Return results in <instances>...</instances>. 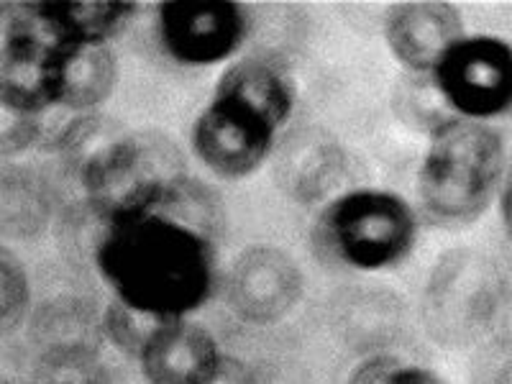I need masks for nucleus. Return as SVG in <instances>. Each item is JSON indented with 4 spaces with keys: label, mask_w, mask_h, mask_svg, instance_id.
<instances>
[{
    "label": "nucleus",
    "mask_w": 512,
    "mask_h": 384,
    "mask_svg": "<svg viewBox=\"0 0 512 384\" xmlns=\"http://www.w3.org/2000/svg\"><path fill=\"white\" fill-rule=\"evenodd\" d=\"M62 47L49 39L29 6L0 41V100L16 111L47 116L57 108Z\"/></svg>",
    "instance_id": "9d476101"
},
{
    "label": "nucleus",
    "mask_w": 512,
    "mask_h": 384,
    "mask_svg": "<svg viewBox=\"0 0 512 384\" xmlns=\"http://www.w3.org/2000/svg\"><path fill=\"white\" fill-rule=\"evenodd\" d=\"M274 180L295 203H328L346 177V152L323 128H300L274 144Z\"/></svg>",
    "instance_id": "f8f14e48"
},
{
    "label": "nucleus",
    "mask_w": 512,
    "mask_h": 384,
    "mask_svg": "<svg viewBox=\"0 0 512 384\" xmlns=\"http://www.w3.org/2000/svg\"><path fill=\"white\" fill-rule=\"evenodd\" d=\"M164 320L167 318L136 310L113 297L111 303L105 305L100 328H103V338H108L121 354L131 356V359H139L144 346L149 344V338L154 336V331L162 326Z\"/></svg>",
    "instance_id": "a211bd4d"
},
{
    "label": "nucleus",
    "mask_w": 512,
    "mask_h": 384,
    "mask_svg": "<svg viewBox=\"0 0 512 384\" xmlns=\"http://www.w3.org/2000/svg\"><path fill=\"white\" fill-rule=\"evenodd\" d=\"M438 93L454 116L495 121L512 105V49L505 39L466 34L433 70Z\"/></svg>",
    "instance_id": "423d86ee"
},
{
    "label": "nucleus",
    "mask_w": 512,
    "mask_h": 384,
    "mask_svg": "<svg viewBox=\"0 0 512 384\" xmlns=\"http://www.w3.org/2000/svg\"><path fill=\"white\" fill-rule=\"evenodd\" d=\"M382 384H448L441 374L431 372L425 367H415V364H402L397 361L390 374L384 377Z\"/></svg>",
    "instance_id": "4be33fe9"
},
{
    "label": "nucleus",
    "mask_w": 512,
    "mask_h": 384,
    "mask_svg": "<svg viewBox=\"0 0 512 384\" xmlns=\"http://www.w3.org/2000/svg\"><path fill=\"white\" fill-rule=\"evenodd\" d=\"M164 52L185 67L233 59L249 36V16L233 0H167L157 11Z\"/></svg>",
    "instance_id": "6e6552de"
},
{
    "label": "nucleus",
    "mask_w": 512,
    "mask_h": 384,
    "mask_svg": "<svg viewBox=\"0 0 512 384\" xmlns=\"http://www.w3.org/2000/svg\"><path fill=\"white\" fill-rule=\"evenodd\" d=\"M384 41L413 75H433L443 54L464 39V18L448 0H405L384 13Z\"/></svg>",
    "instance_id": "9b49d317"
},
{
    "label": "nucleus",
    "mask_w": 512,
    "mask_h": 384,
    "mask_svg": "<svg viewBox=\"0 0 512 384\" xmlns=\"http://www.w3.org/2000/svg\"><path fill=\"white\" fill-rule=\"evenodd\" d=\"M315 249L359 272H382L405 262L418 241V213L390 190L338 192L315 218Z\"/></svg>",
    "instance_id": "20e7f679"
},
{
    "label": "nucleus",
    "mask_w": 512,
    "mask_h": 384,
    "mask_svg": "<svg viewBox=\"0 0 512 384\" xmlns=\"http://www.w3.org/2000/svg\"><path fill=\"white\" fill-rule=\"evenodd\" d=\"M29 8L59 47H100L126 29L139 6L131 0H44Z\"/></svg>",
    "instance_id": "4468645a"
},
{
    "label": "nucleus",
    "mask_w": 512,
    "mask_h": 384,
    "mask_svg": "<svg viewBox=\"0 0 512 384\" xmlns=\"http://www.w3.org/2000/svg\"><path fill=\"white\" fill-rule=\"evenodd\" d=\"M392 111L397 121L410 131H418L425 139H431L443 126L454 121V111L448 108L443 95L438 93L431 75H413L405 72L392 88Z\"/></svg>",
    "instance_id": "f3484780"
},
{
    "label": "nucleus",
    "mask_w": 512,
    "mask_h": 384,
    "mask_svg": "<svg viewBox=\"0 0 512 384\" xmlns=\"http://www.w3.org/2000/svg\"><path fill=\"white\" fill-rule=\"evenodd\" d=\"M305 277L295 256L254 244L233 256L226 274V303L249 326H274L300 305Z\"/></svg>",
    "instance_id": "1a4fd4ad"
},
{
    "label": "nucleus",
    "mask_w": 512,
    "mask_h": 384,
    "mask_svg": "<svg viewBox=\"0 0 512 384\" xmlns=\"http://www.w3.org/2000/svg\"><path fill=\"white\" fill-rule=\"evenodd\" d=\"M221 356L208 328L190 318H167L136 361L149 384H205Z\"/></svg>",
    "instance_id": "ddd939ff"
},
{
    "label": "nucleus",
    "mask_w": 512,
    "mask_h": 384,
    "mask_svg": "<svg viewBox=\"0 0 512 384\" xmlns=\"http://www.w3.org/2000/svg\"><path fill=\"white\" fill-rule=\"evenodd\" d=\"M507 282L500 264L477 249L443 254L428 274L420 303L425 333L446 349L482 341L500 318Z\"/></svg>",
    "instance_id": "39448f33"
},
{
    "label": "nucleus",
    "mask_w": 512,
    "mask_h": 384,
    "mask_svg": "<svg viewBox=\"0 0 512 384\" xmlns=\"http://www.w3.org/2000/svg\"><path fill=\"white\" fill-rule=\"evenodd\" d=\"M507 182V139L495 123L454 118L428 139L418 169V205L438 228L477 223Z\"/></svg>",
    "instance_id": "f03ea898"
},
{
    "label": "nucleus",
    "mask_w": 512,
    "mask_h": 384,
    "mask_svg": "<svg viewBox=\"0 0 512 384\" xmlns=\"http://www.w3.org/2000/svg\"><path fill=\"white\" fill-rule=\"evenodd\" d=\"M82 190L95 216L108 223L159 213L182 182L177 146L159 134H116L82 159Z\"/></svg>",
    "instance_id": "7ed1b4c3"
},
{
    "label": "nucleus",
    "mask_w": 512,
    "mask_h": 384,
    "mask_svg": "<svg viewBox=\"0 0 512 384\" xmlns=\"http://www.w3.org/2000/svg\"><path fill=\"white\" fill-rule=\"evenodd\" d=\"M213 93L241 100L256 113L269 118L280 131L292 118L297 103L295 80H292L290 70L264 54H254V57L236 59L228 64Z\"/></svg>",
    "instance_id": "2eb2a0df"
},
{
    "label": "nucleus",
    "mask_w": 512,
    "mask_h": 384,
    "mask_svg": "<svg viewBox=\"0 0 512 384\" xmlns=\"http://www.w3.org/2000/svg\"><path fill=\"white\" fill-rule=\"evenodd\" d=\"M118 57L111 44L62 47L59 59L57 108L70 113H95L118 85Z\"/></svg>",
    "instance_id": "dca6fc26"
},
{
    "label": "nucleus",
    "mask_w": 512,
    "mask_h": 384,
    "mask_svg": "<svg viewBox=\"0 0 512 384\" xmlns=\"http://www.w3.org/2000/svg\"><path fill=\"white\" fill-rule=\"evenodd\" d=\"M44 139V116L16 111L0 100V159H13Z\"/></svg>",
    "instance_id": "aec40b11"
},
{
    "label": "nucleus",
    "mask_w": 512,
    "mask_h": 384,
    "mask_svg": "<svg viewBox=\"0 0 512 384\" xmlns=\"http://www.w3.org/2000/svg\"><path fill=\"white\" fill-rule=\"evenodd\" d=\"M280 128L241 100L213 93L190 131L192 154L221 180H246L269 162Z\"/></svg>",
    "instance_id": "0eeeda50"
},
{
    "label": "nucleus",
    "mask_w": 512,
    "mask_h": 384,
    "mask_svg": "<svg viewBox=\"0 0 512 384\" xmlns=\"http://www.w3.org/2000/svg\"><path fill=\"white\" fill-rule=\"evenodd\" d=\"M31 305V282L24 262L0 246V331L16 328Z\"/></svg>",
    "instance_id": "6ab92c4d"
},
{
    "label": "nucleus",
    "mask_w": 512,
    "mask_h": 384,
    "mask_svg": "<svg viewBox=\"0 0 512 384\" xmlns=\"http://www.w3.org/2000/svg\"><path fill=\"white\" fill-rule=\"evenodd\" d=\"M95 262L116 300L159 318H187L216 285L210 241L167 213L108 223Z\"/></svg>",
    "instance_id": "f257e3e1"
},
{
    "label": "nucleus",
    "mask_w": 512,
    "mask_h": 384,
    "mask_svg": "<svg viewBox=\"0 0 512 384\" xmlns=\"http://www.w3.org/2000/svg\"><path fill=\"white\" fill-rule=\"evenodd\" d=\"M205 384H262V379H259V374L244 359L223 354L221 361H218V367L213 369V374H210Z\"/></svg>",
    "instance_id": "412c9836"
}]
</instances>
